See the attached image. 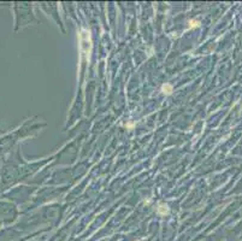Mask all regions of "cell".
I'll use <instances>...</instances> for the list:
<instances>
[{
	"mask_svg": "<svg viewBox=\"0 0 242 241\" xmlns=\"http://www.w3.org/2000/svg\"><path fill=\"white\" fill-rule=\"evenodd\" d=\"M172 90H173V87L170 83H165V85H163V87H161V92L164 94H168L169 95V94L172 93Z\"/></svg>",
	"mask_w": 242,
	"mask_h": 241,
	"instance_id": "2",
	"label": "cell"
},
{
	"mask_svg": "<svg viewBox=\"0 0 242 241\" xmlns=\"http://www.w3.org/2000/svg\"><path fill=\"white\" fill-rule=\"evenodd\" d=\"M157 212L159 213V215H161V216L168 215V213L170 212V209H169L168 204H165V203H159V204H158V207H157Z\"/></svg>",
	"mask_w": 242,
	"mask_h": 241,
	"instance_id": "1",
	"label": "cell"
},
{
	"mask_svg": "<svg viewBox=\"0 0 242 241\" xmlns=\"http://www.w3.org/2000/svg\"><path fill=\"white\" fill-rule=\"evenodd\" d=\"M189 23H190V27H196V26H199V22H198V21H190Z\"/></svg>",
	"mask_w": 242,
	"mask_h": 241,
	"instance_id": "3",
	"label": "cell"
}]
</instances>
